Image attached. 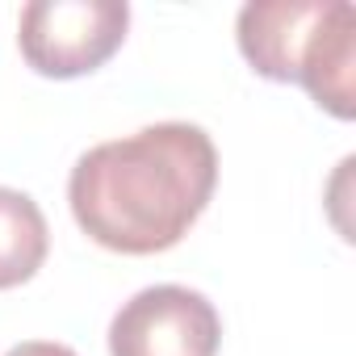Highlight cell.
Here are the masks:
<instances>
[{
	"label": "cell",
	"mask_w": 356,
	"mask_h": 356,
	"mask_svg": "<svg viewBox=\"0 0 356 356\" xmlns=\"http://www.w3.org/2000/svg\"><path fill=\"white\" fill-rule=\"evenodd\" d=\"M214 185L218 151L210 134L189 122H159L84 151L72 168L67 202L92 243L155 256L189 235Z\"/></svg>",
	"instance_id": "cell-1"
},
{
	"label": "cell",
	"mask_w": 356,
	"mask_h": 356,
	"mask_svg": "<svg viewBox=\"0 0 356 356\" xmlns=\"http://www.w3.org/2000/svg\"><path fill=\"white\" fill-rule=\"evenodd\" d=\"M356 13L348 0H252L239 9V51L264 80H298L335 118L356 113Z\"/></svg>",
	"instance_id": "cell-2"
},
{
	"label": "cell",
	"mask_w": 356,
	"mask_h": 356,
	"mask_svg": "<svg viewBox=\"0 0 356 356\" xmlns=\"http://www.w3.org/2000/svg\"><path fill=\"white\" fill-rule=\"evenodd\" d=\"M130 26L126 0H30L22 9L17 47L22 59L51 80L97 72Z\"/></svg>",
	"instance_id": "cell-3"
},
{
	"label": "cell",
	"mask_w": 356,
	"mask_h": 356,
	"mask_svg": "<svg viewBox=\"0 0 356 356\" xmlns=\"http://www.w3.org/2000/svg\"><path fill=\"white\" fill-rule=\"evenodd\" d=\"M218 310L185 285L138 289L109 323V356H214Z\"/></svg>",
	"instance_id": "cell-4"
},
{
	"label": "cell",
	"mask_w": 356,
	"mask_h": 356,
	"mask_svg": "<svg viewBox=\"0 0 356 356\" xmlns=\"http://www.w3.org/2000/svg\"><path fill=\"white\" fill-rule=\"evenodd\" d=\"M51 252V231L30 193L0 185V289L30 281Z\"/></svg>",
	"instance_id": "cell-5"
},
{
	"label": "cell",
	"mask_w": 356,
	"mask_h": 356,
	"mask_svg": "<svg viewBox=\"0 0 356 356\" xmlns=\"http://www.w3.org/2000/svg\"><path fill=\"white\" fill-rule=\"evenodd\" d=\"M5 356H76L67 343H51V339H30V343H17L9 348Z\"/></svg>",
	"instance_id": "cell-6"
}]
</instances>
